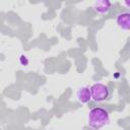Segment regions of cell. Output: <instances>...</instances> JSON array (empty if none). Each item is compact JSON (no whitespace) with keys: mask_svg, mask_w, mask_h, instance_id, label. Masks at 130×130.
<instances>
[{"mask_svg":"<svg viewBox=\"0 0 130 130\" xmlns=\"http://www.w3.org/2000/svg\"><path fill=\"white\" fill-rule=\"evenodd\" d=\"M110 123V114L104 108H93L88 112L87 124L92 129H101Z\"/></svg>","mask_w":130,"mask_h":130,"instance_id":"6da1fadb","label":"cell"},{"mask_svg":"<svg viewBox=\"0 0 130 130\" xmlns=\"http://www.w3.org/2000/svg\"><path fill=\"white\" fill-rule=\"evenodd\" d=\"M89 89L91 93V99L95 102H104L110 96V89L104 83L95 82L89 87Z\"/></svg>","mask_w":130,"mask_h":130,"instance_id":"7a4b0ae2","label":"cell"},{"mask_svg":"<svg viewBox=\"0 0 130 130\" xmlns=\"http://www.w3.org/2000/svg\"><path fill=\"white\" fill-rule=\"evenodd\" d=\"M75 96H76V100L80 104H87L91 100V93H90L89 87L85 86V85L78 87L76 90Z\"/></svg>","mask_w":130,"mask_h":130,"instance_id":"3957f363","label":"cell"},{"mask_svg":"<svg viewBox=\"0 0 130 130\" xmlns=\"http://www.w3.org/2000/svg\"><path fill=\"white\" fill-rule=\"evenodd\" d=\"M112 7V2L109 0H98L93 3V9L96 13L105 15L107 14Z\"/></svg>","mask_w":130,"mask_h":130,"instance_id":"277c9868","label":"cell"},{"mask_svg":"<svg viewBox=\"0 0 130 130\" xmlns=\"http://www.w3.org/2000/svg\"><path fill=\"white\" fill-rule=\"evenodd\" d=\"M117 25L123 30H129L130 28V13L129 12H121L116 17Z\"/></svg>","mask_w":130,"mask_h":130,"instance_id":"5b68a950","label":"cell"},{"mask_svg":"<svg viewBox=\"0 0 130 130\" xmlns=\"http://www.w3.org/2000/svg\"><path fill=\"white\" fill-rule=\"evenodd\" d=\"M19 63H20V65H22V66H27V65L29 64V59L27 58L26 55L21 54V55L19 56Z\"/></svg>","mask_w":130,"mask_h":130,"instance_id":"8992f818","label":"cell"},{"mask_svg":"<svg viewBox=\"0 0 130 130\" xmlns=\"http://www.w3.org/2000/svg\"><path fill=\"white\" fill-rule=\"evenodd\" d=\"M123 4H124V5H126V6H129V5H130V3H129V2H123Z\"/></svg>","mask_w":130,"mask_h":130,"instance_id":"52a82bcc","label":"cell"}]
</instances>
